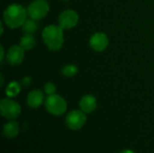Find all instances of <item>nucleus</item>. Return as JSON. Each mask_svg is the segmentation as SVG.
I'll list each match as a JSON object with an SVG mask.
<instances>
[{
  "label": "nucleus",
  "instance_id": "obj_4",
  "mask_svg": "<svg viewBox=\"0 0 154 153\" xmlns=\"http://www.w3.org/2000/svg\"><path fill=\"white\" fill-rule=\"evenodd\" d=\"M0 113L5 119L14 120L21 114V106L11 97H6L0 102Z\"/></svg>",
  "mask_w": 154,
  "mask_h": 153
},
{
  "label": "nucleus",
  "instance_id": "obj_16",
  "mask_svg": "<svg viewBox=\"0 0 154 153\" xmlns=\"http://www.w3.org/2000/svg\"><path fill=\"white\" fill-rule=\"evenodd\" d=\"M79 71V69L76 65L74 64H69V65H66L62 68L61 69V72H62V75L63 76H66V77H73L75 76Z\"/></svg>",
  "mask_w": 154,
  "mask_h": 153
},
{
  "label": "nucleus",
  "instance_id": "obj_12",
  "mask_svg": "<svg viewBox=\"0 0 154 153\" xmlns=\"http://www.w3.org/2000/svg\"><path fill=\"white\" fill-rule=\"evenodd\" d=\"M19 131H20L19 124L14 120H11L10 122L5 124L3 127V134L5 138L8 139L15 138L18 135Z\"/></svg>",
  "mask_w": 154,
  "mask_h": 153
},
{
  "label": "nucleus",
  "instance_id": "obj_17",
  "mask_svg": "<svg viewBox=\"0 0 154 153\" xmlns=\"http://www.w3.org/2000/svg\"><path fill=\"white\" fill-rule=\"evenodd\" d=\"M43 88H44L45 94H47L48 96L55 94V93H56V90H57L56 86L54 85V83H52V82H51V81L47 82V83L44 85V87H43Z\"/></svg>",
  "mask_w": 154,
  "mask_h": 153
},
{
  "label": "nucleus",
  "instance_id": "obj_3",
  "mask_svg": "<svg viewBox=\"0 0 154 153\" xmlns=\"http://www.w3.org/2000/svg\"><path fill=\"white\" fill-rule=\"evenodd\" d=\"M44 105L46 110L51 115H53L55 116H60L64 115L68 108L66 100L57 94L48 96L47 98L45 99Z\"/></svg>",
  "mask_w": 154,
  "mask_h": 153
},
{
  "label": "nucleus",
  "instance_id": "obj_9",
  "mask_svg": "<svg viewBox=\"0 0 154 153\" xmlns=\"http://www.w3.org/2000/svg\"><path fill=\"white\" fill-rule=\"evenodd\" d=\"M109 40L106 33L104 32H96L94 33L89 40L90 47L97 52H101L106 49L108 46Z\"/></svg>",
  "mask_w": 154,
  "mask_h": 153
},
{
  "label": "nucleus",
  "instance_id": "obj_6",
  "mask_svg": "<svg viewBox=\"0 0 154 153\" xmlns=\"http://www.w3.org/2000/svg\"><path fill=\"white\" fill-rule=\"evenodd\" d=\"M87 122V115L82 110H73L69 112L66 118L65 123L67 126L73 131L81 129Z\"/></svg>",
  "mask_w": 154,
  "mask_h": 153
},
{
  "label": "nucleus",
  "instance_id": "obj_21",
  "mask_svg": "<svg viewBox=\"0 0 154 153\" xmlns=\"http://www.w3.org/2000/svg\"><path fill=\"white\" fill-rule=\"evenodd\" d=\"M0 25H1V35H2L3 34V32H4V27H3V23L2 22H1Z\"/></svg>",
  "mask_w": 154,
  "mask_h": 153
},
{
  "label": "nucleus",
  "instance_id": "obj_15",
  "mask_svg": "<svg viewBox=\"0 0 154 153\" xmlns=\"http://www.w3.org/2000/svg\"><path fill=\"white\" fill-rule=\"evenodd\" d=\"M19 45H20L24 50H32V49L34 47V45H35V39H34L33 35L24 34V36H23V37L20 39Z\"/></svg>",
  "mask_w": 154,
  "mask_h": 153
},
{
  "label": "nucleus",
  "instance_id": "obj_7",
  "mask_svg": "<svg viewBox=\"0 0 154 153\" xmlns=\"http://www.w3.org/2000/svg\"><path fill=\"white\" fill-rule=\"evenodd\" d=\"M78 22H79V14H77V12L71 9L63 11L58 18L59 25L63 30H69L75 27L78 24Z\"/></svg>",
  "mask_w": 154,
  "mask_h": 153
},
{
  "label": "nucleus",
  "instance_id": "obj_2",
  "mask_svg": "<svg viewBox=\"0 0 154 153\" xmlns=\"http://www.w3.org/2000/svg\"><path fill=\"white\" fill-rule=\"evenodd\" d=\"M42 40L48 49L52 51L60 50L64 42L63 29L60 25H48L42 31Z\"/></svg>",
  "mask_w": 154,
  "mask_h": 153
},
{
  "label": "nucleus",
  "instance_id": "obj_5",
  "mask_svg": "<svg viewBox=\"0 0 154 153\" xmlns=\"http://www.w3.org/2000/svg\"><path fill=\"white\" fill-rule=\"evenodd\" d=\"M49 11L50 5L46 0H34L27 7L28 16L36 21L44 18Z\"/></svg>",
  "mask_w": 154,
  "mask_h": 153
},
{
  "label": "nucleus",
  "instance_id": "obj_10",
  "mask_svg": "<svg viewBox=\"0 0 154 153\" xmlns=\"http://www.w3.org/2000/svg\"><path fill=\"white\" fill-rule=\"evenodd\" d=\"M43 100V92L40 89H33L28 93L26 97V104L31 108H38L42 105Z\"/></svg>",
  "mask_w": 154,
  "mask_h": 153
},
{
  "label": "nucleus",
  "instance_id": "obj_23",
  "mask_svg": "<svg viewBox=\"0 0 154 153\" xmlns=\"http://www.w3.org/2000/svg\"><path fill=\"white\" fill-rule=\"evenodd\" d=\"M61 1H69V0H61Z\"/></svg>",
  "mask_w": 154,
  "mask_h": 153
},
{
  "label": "nucleus",
  "instance_id": "obj_11",
  "mask_svg": "<svg viewBox=\"0 0 154 153\" xmlns=\"http://www.w3.org/2000/svg\"><path fill=\"white\" fill-rule=\"evenodd\" d=\"M79 107L86 114L94 112L97 108V99L92 95H85L79 101Z\"/></svg>",
  "mask_w": 154,
  "mask_h": 153
},
{
  "label": "nucleus",
  "instance_id": "obj_14",
  "mask_svg": "<svg viewBox=\"0 0 154 153\" xmlns=\"http://www.w3.org/2000/svg\"><path fill=\"white\" fill-rule=\"evenodd\" d=\"M22 28H23V32L24 34L33 35V33L36 32V31L38 29V24L36 23V20L30 18V19H26V21L23 24Z\"/></svg>",
  "mask_w": 154,
  "mask_h": 153
},
{
  "label": "nucleus",
  "instance_id": "obj_13",
  "mask_svg": "<svg viewBox=\"0 0 154 153\" xmlns=\"http://www.w3.org/2000/svg\"><path fill=\"white\" fill-rule=\"evenodd\" d=\"M21 87H22L21 83L17 81L10 82L5 88V95L7 96V97H11V98L16 96L21 91Z\"/></svg>",
  "mask_w": 154,
  "mask_h": 153
},
{
  "label": "nucleus",
  "instance_id": "obj_20",
  "mask_svg": "<svg viewBox=\"0 0 154 153\" xmlns=\"http://www.w3.org/2000/svg\"><path fill=\"white\" fill-rule=\"evenodd\" d=\"M119 153H135L134 151H132V150H124V151H122L121 152Z\"/></svg>",
  "mask_w": 154,
  "mask_h": 153
},
{
  "label": "nucleus",
  "instance_id": "obj_19",
  "mask_svg": "<svg viewBox=\"0 0 154 153\" xmlns=\"http://www.w3.org/2000/svg\"><path fill=\"white\" fill-rule=\"evenodd\" d=\"M4 55H5V50H4L3 45H1V57H0V60H1V62L4 60Z\"/></svg>",
  "mask_w": 154,
  "mask_h": 153
},
{
  "label": "nucleus",
  "instance_id": "obj_22",
  "mask_svg": "<svg viewBox=\"0 0 154 153\" xmlns=\"http://www.w3.org/2000/svg\"><path fill=\"white\" fill-rule=\"evenodd\" d=\"M3 84H4V78H3V76L1 75V87H3Z\"/></svg>",
  "mask_w": 154,
  "mask_h": 153
},
{
  "label": "nucleus",
  "instance_id": "obj_8",
  "mask_svg": "<svg viewBox=\"0 0 154 153\" xmlns=\"http://www.w3.org/2000/svg\"><path fill=\"white\" fill-rule=\"evenodd\" d=\"M24 59V50L20 45H13L6 53V61L12 66L20 65Z\"/></svg>",
  "mask_w": 154,
  "mask_h": 153
},
{
  "label": "nucleus",
  "instance_id": "obj_1",
  "mask_svg": "<svg viewBox=\"0 0 154 153\" xmlns=\"http://www.w3.org/2000/svg\"><path fill=\"white\" fill-rule=\"evenodd\" d=\"M27 9L18 4H12L4 12L3 19L5 23L11 29H16L24 23L27 17Z\"/></svg>",
  "mask_w": 154,
  "mask_h": 153
},
{
  "label": "nucleus",
  "instance_id": "obj_18",
  "mask_svg": "<svg viewBox=\"0 0 154 153\" xmlns=\"http://www.w3.org/2000/svg\"><path fill=\"white\" fill-rule=\"evenodd\" d=\"M20 83H21V85L23 87H28L32 83V78H30V77H24V78H23L21 79Z\"/></svg>",
  "mask_w": 154,
  "mask_h": 153
}]
</instances>
